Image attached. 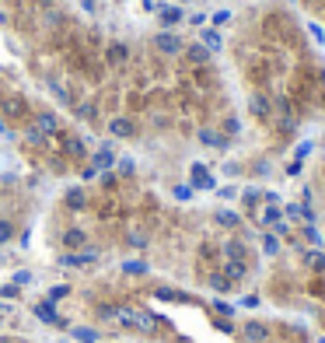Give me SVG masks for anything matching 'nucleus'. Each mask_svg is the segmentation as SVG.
I'll return each mask as SVG.
<instances>
[{
  "label": "nucleus",
  "instance_id": "f257e3e1",
  "mask_svg": "<svg viewBox=\"0 0 325 343\" xmlns=\"http://www.w3.org/2000/svg\"><path fill=\"white\" fill-rule=\"evenodd\" d=\"M32 315H35L38 322H46V326H67V319H59V312H56V305L53 301H35L32 305Z\"/></svg>",
  "mask_w": 325,
  "mask_h": 343
},
{
  "label": "nucleus",
  "instance_id": "f03ea898",
  "mask_svg": "<svg viewBox=\"0 0 325 343\" xmlns=\"http://www.w3.org/2000/svg\"><path fill=\"white\" fill-rule=\"evenodd\" d=\"M56 144H59V151H63L67 158H84V154H88V144L80 140V137H74V133H59Z\"/></svg>",
  "mask_w": 325,
  "mask_h": 343
},
{
  "label": "nucleus",
  "instance_id": "7ed1b4c3",
  "mask_svg": "<svg viewBox=\"0 0 325 343\" xmlns=\"http://www.w3.org/2000/svg\"><path fill=\"white\" fill-rule=\"evenodd\" d=\"M109 133L115 140H130V137H136V123L130 116H112L109 119Z\"/></svg>",
  "mask_w": 325,
  "mask_h": 343
},
{
  "label": "nucleus",
  "instance_id": "20e7f679",
  "mask_svg": "<svg viewBox=\"0 0 325 343\" xmlns=\"http://www.w3.org/2000/svg\"><path fill=\"white\" fill-rule=\"evenodd\" d=\"M32 123H35L46 137H59V133H63V130H59V116H56V112H49V109L35 112V116H32Z\"/></svg>",
  "mask_w": 325,
  "mask_h": 343
},
{
  "label": "nucleus",
  "instance_id": "39448f33",
  "mask_svg": "<svg viewBox=\"0 0 325 343\" xmlns=\"http://www.w3.org/2000/svg\"><path fill=\"white\" fill-rule=\"evenodd\" d=\"M0 109H4V116H7V119H25V116H28V102L21 98V95H7Z\"/></svg>",
  "mask_w": 325,
  "mask_h": 343
},
{
  "label": "nucleus",
  "instance_id": "423d86ee",
  "mask_svg": "<svg viewBox=\"0 0 325 343\" xmlns=\"http://www.w3.org/2000/svg\"><path fill=\"white\" fill-rule=\"evenodd\" d=\"M126 60H130V46L126 42H109L105 46V63L109 67H123Z\"/></svg>",
  "mask_w": 325,
  "mask_h": 343
},
{
  "label": "nucleus",
  "instance_id": "0eeeda50",
  "mask_svg": "<svg viewBox=\"0 0 325 343\" xmlns=\"http://www.w3.org/2000/svg\"><path fill=\"white\" fill-rule=\"evenodd\" d=\"M98 252L95 249H84V252H63L59 256V266H88V263H95Z\"/></svg>",
  "mask_w": 325,
  "mask_h": 343
},
{
  "label": "nucleus",
  "instance_id": "6e6552de",
  "mask_svg": "<svg viewBox=\"0 0 325 343\" xmlns=\"http://www.w3.org/2000/svg\"><path fill=\"white\" fill-rule=\"evenodd\" d=\"M154 46H157L161 53H168V56H175V53L182 49V39H178L175 32H161V35H154Z\"/></svg>",
  "mask_w": 325,
  "mask_h": 343
},
{
  "label": "nucleus",
  "instance_id": "1a4fd4ad",
  "mask_svg": "<svg viewBox=\"0 0 325 343\" xmlns=\"http://www.w3.org/2000/svg\"><path fill=\"white\" fill-rule=\"evenodd\" d=\"M91 165H95L98 172H109V168L115 165V151H112V144H101V147L95 151V158H91Z\"/></svg>",
  "mask_w": 325,
  "mask_h": 343
},
{
  "label": "nucleus",
  "instance_id": "9d476101",
  "mask_svg": "<svg viewBox=\"0 0 325 343\" xmlns=\"http://www.w3.org/2000/svg\"><path fill=\"white\" fill-rule=\"evenodd\" d=\"M63 203H67L70 210H88V193H84L80 186H74V189H67V196H63Z\"/></svg>",
  "mask_w": 325,
  "mask_h": 343
},
{
  "label": "nucleus",
  "instance_id": "9b49d317",
  "mask_svg": "<svg viewBox=\"0 0 325 343\" xmlns=\"http://www.w3.org/2000/svg\"><path fill=\"white\" fill-rule=\"evenodd\" d=\"M63 245H67V249H84V245H88V231L67 228V231H63Z\"/></svg>",
  "mask_w": 325,
  "mask_h": 343
},
{
  "label": "nucleus",
  "instance_id": "f8f14e48",
  "mask_svg": "<svg viewBox=\"0 0 325 343\" xmlns=\"http://www.w3.org/2000/svg\"><path fill=\"white\" fill-rule=\"evenodd\" d=\"M192 186H196V189H213V179H210V172H207V168H203V165H192Z\"/></svg>",
  "mask_w": 325,
  "mask_h": 343
},
{
  "label": "nucleus",
  "instance_id": "ddd939ff",
  "mask_svg": "<svg viewBox=\"0 0 325 343\" xmlns=\"http://www.w3.org/2000/svg\"><path fill=\"white\" fill-rule=\"evenodd\" d=\"M245 340L249 343H262V340H269V329L262 322H245Z\"/></svg>",
  "mask_w": 325,
  "mask_h": 343
},
{
  "label": "nucleus",
  "instance_id": "4468645a",
  "mask_svg": "<svg viewBox=\"0 0 325 343\" xmlns=\"http://www.w3.org/2000/svg\"><path fill=\"white\" fill-rule=\"evenodd\" d=\"M25 140L32 144V147H46V144H49V137H46V133L38 130L35 123H28V126H25Z\"/></svg>",
  "mask_w": 325,
  "mask_h": 343
},
{
  "label": "nucleus",
  "instance_id": "2eb2a0df",
  "mask_svg": "<svg viewBox=\"0 0 325 343\" xmlns=\"http://www.w3.org/2000/svg\"><path fill=\"white\" fill-rule=\"evenodd\" d=\"M74 343H98V329H88V326H74L70 329Z\"/></svg>",
  "mask_w": 325,
  "mask_h": 343
},
{
  "label": "nucleus",
  "instance_id": "dca6fc26",
  "mask_svg": "<svg viewBox=\"0 0 325 343\" xmlns=\"http://www.w3.org/2000/svg\"><path fill=\"white\" fill-rule=\"evenodd\" d=\"M74 112L80 116V119H88V123H95V119H98V105H95V102H77Z\"/></svg>",
  "mask_w": 325,
  "mask_h": 343
},
{
  "label": "nucleus",
  "instance_id": "f3484780",
  "mask_svg": "<svg viewBox=\"0 0 325 343\" xmlns=\"http://www.w3.org/2000/svg\"><path fill=\"white\" fill-rule=\"evenodd\" d=\"M199 140L210 144V147H228V137H220L217 130H199Z\"/></svg>",
  "mask_w": 325,
  "mask_h": 343
},
{
  "label": "nucleus",
  "instance_id": "a211bd4d",
  "mask_svg": "<svg viewBox=\"0 0 325 343\" xmlns=\"http://www.w3.org/2000/svg\"><path fill=\"white\" fill-rule=\"evenodd\" d=\"M49 91L56 95V102H63V105H74V95L63 88V84H56V81H49Z\"/></svg>",
  "mask_w": 325,
  "mask_h": 343
},
{
  "label": "nucleus",
  "instance_id": "6ab92c4d",
  "mask_svg": "<svg viewBox=\"0 0 325 343\" xmlns=\"http://www.w3.org/2000/svg\"><path fill=\"white\" fill-rule=\"evenodd\" d=\"M186 56H189L192 63H207V60H210V49H207V46H189V53H186Z\"/></svg>",
  "mask_w": 325,
  "mask_h": 343
},
{
  "label": "nucleus",
  "instance_id": "aec40b11",
  "mask_svg": "<svg viewBox=\"0 0 325 343\" xmlns=\"http://www.w3.org/2000/svg\"><path fill=\"white\" fill-rule=\"evenodd\" d=\"M123 270H126L130 277H140V273H147V263L144 259H126L123 263Z\"/></svg>",
  "mask_w": 325,
  "mask_h": 343
},
{
  "label": "nucleus",
  "instance_id": "412c9836",
  "mask_svg": "<svg viewBox=\"0 0 325 343\" xmlns=\"http://www.w3.org/2000/svg\"><path fill=\"white\" fill-rule=\"evenodd\" d=\"M182 21V7H161V25H175Z\"/></svg>",
  "mask_w": 325,
  "mask_h": 343
},
{
  "label": "nucleus",
  "instance_id": "4be33fe9",
  "mask_svg": "<svg viewBox=\"0 0 325 343\" xmlns=\"http://www.w3.org/2000/svg\"><path fill=\"white\" fill-rule=\"evenodd\" d=\"M67 294H70V287H67V284H53V287H49V298H46V301H59V298H67Z\"/></svg>",
  "mask_w": 325,
  "mask_h": 343
},
{
  "label": "nucleus",
  "instance_id": "5701e85b",
  "mask_svg": "<svg viewBox=\"0 0 325 343\" xmlns=\"http://www.w3.org/2000/svg\"><path fill=\"white\" fill-rule=\"evenodd\" d=\"M217 224H224V228H238V214H231V210H220V214H217Z\"/></svg>",
  "mask_w": 325,
  "mask_h": 343
},
{
  "label": "nucleus",
  "instance_id": "b1692460",
  "mask_svg": "<svg viewBox=\"0 0 325 343\" xmlns=\"http://www.w3.org/2000/svg\"><path fill=\"white\" fill-rule=\"evenodd\" d=\"M18 294H21V287H18V284H4V287H0V298H7V301H14Z\"/></svg>",
  "mask_w": 325,
  "mask_h": 343
},
{
  "label": "nucleus",
  "instance_id": "393cba45",
  "mask_svg": "<svg viewBox=\"0 0 325 343\" xmlns=\"http://www.w3.org/2000/svg\"><path fill=\"white\" fill-rule=\"evenodd\" d=\"M11 235H14V224H11V221H0V242H11Z\"/></svg>",
  "mask_w": 325,
  "mask_h": 343
},
{
  "label": "nucleus",
  "instance_id": "a878e982",
  "mask_svg": "<svg viewBox=\"0 0 325 343\" xmlns=\"http://www.w3.org/2000/svg\"><path fill=\"white\" fill-rule=\"evenodd\" d=\"M14 284H18V287L32 284V273H28V270H18V273H14Z\"/></svg>",
  "mask_w": 325,
  "mask_h": 343
},
{
  "label": "nucleus",
  "instance_id": "bb28decb",
  "mask_svg": "<svg viewBox=\"0 0 325 343\" xmlns=\"http://www.w3.org/2000/svg\"><path fill=\"white\" fill-rule=\"evenodd\" d=\"M189 196H192L189 186H175V200H189Z\"/></svg>",
  "mask_w": 325,
  "mask_h": 343
},
{
  "label": "nucleus",
  "instance_id": "cd10ccee",
  "mask_svg": "<svg viewBox=\"0 0 325 343\" xmlns=\"http://www.w3.org/2000/svg\"><path fill=\"white\" fill-rule=\"evenodd\" d=\"M119 172H123V175H133V162H130V158H123V162H119Z\"/></svg>",
  "mask_w": 325,
  "mask_h": 343
},
{
  "label": "nucleus",
  "instance_id": "c85d7f7f",
  "mask_svg": "<svg viewBox=\"0 0 325 343\" xmlns=\"http://www.w3.org/2000/svg\"><path fill=\"white\" fill-rule=\"evenodd\" d=\"M130 245H133V249H144L147 238H144V235H130Z\"/></svg>",
  "mask_w": 325,
  "mask_h": 343
},
{
  "label": "nucleus",
  "instance_id": "c756f323",
  "mask_svg": "<svg viewBox=\"0 0 325 343\" xmlns=\"http://www.w3.org/2000/svg\"><path fill=\"white\" fill-rule=\"evenodd\" d=\"M262 249H266V252H276V238L266 235V238H262Z\"/></svg>",
  "mask_w": 325,
  "mask_h": 343
},
{
  "label": "nucleus",
  "instance_id": "7c9ffc66",
  "mask_svg": "<svg viewBox=\"0 0 325 343\" xmlns=\"http://www.w3.org/2000/svg\"><path fill=\"white\" fill-rule=\"evenodd\" d=\"M213 308H217V312H224V315H231V312H234L228 301H213Z\"/></svg>",
  "mask_w": 325,
  "mask_h": 343
},
{
  "label": "nucleus",
  "instance_id": "2f4dec72",
  "mask_svg": "<svg viewBox=\"0 0 325 343\" xmlns=\"http://www.w3.org/2000/svg\"><path fill=\"white\" fill-rule=\"evenodd\" d=\"M80 7L84 11H95V0H80Z\"/></svg>",
  "mask_w": 325,
  "mask_h": 343
},
{
  "label": "nucleus",
  "instance_id": "473e14b6",
  "mask_svg": "<svg viewBox=\"0 0 325 343\" xmlns=\"http://www.w3.org/2000/svg\"><path fill=\"white\" fill-rule=\"evenodd\" d=\"M38 7H46V11H49V7H53V0H35Z\"/></svg>",
  "mask_w": 325,
  "mask_h": 343
},
{
  "label": "nucleus",
  "instance_id": "72a5a7b5",
  "mask_svg": "<svg viewBox=\"0 0 325 343\" xmlns=\"http://www.w3.org/2000/svg\"><path fill=\"white\" fill-rule=\"evenodd\" d=\"M0 133H7V126H4V119H0Z\"/></svg>",
  "mask_w": 325,
  "mask_h": 343
},
{
  "label": "nucleus",
  "instance_id": "f704fd0d",
  "mask_svg": "<svg viewBox=\"0 0 325 343\" xmlns=\"http://www.w3.org/2000/svg\"><path fill=\"white\" fill-rule=\"evenodd\" d=\"M0 343H11V340H7V336H0Z\"/></svg>",
  "mask_w": 325,
  "mask_h": 343
},
{
  "label": "nucleus",
  "instance_id": "c9c22d12",
  "mask_svg": "<svg viewBox=\"0 0 325 343\" xmlns=\"http://www.w3.org/2000/svg\"><path fill=\"white\" fill-rule=\"evenodd\" d=\"M11 343H28V340H11Z\"/></svg>",
  "mask_w": 325,
  "mask_h": 343
}]
</instances>
